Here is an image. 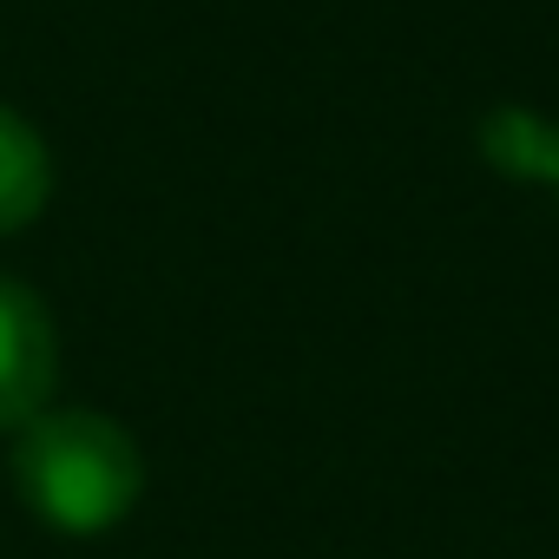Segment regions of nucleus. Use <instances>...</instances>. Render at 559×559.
<instances>
[{"mask_svg": "<svg viewBox=\"0 0 559 559\" xmlns=\"http://www.w3.org/2000/svg\"><path fill=\"white\" fill-rule=\"evenodd\" d=\"M21 507L53 533H106L139 507L145 461L139 441L93 408H40L8 454Z\"/></svg>", "mask_w": 559, "mask_h": 559, "instance_id": "obj_1", "label": "nucleus"}, {"mask_svg": "<svg viewBox=\"0 0 559 559\" xmlns=\"http://www.w3.org/2000/svg\"><path fill=\"white\" fill-rule=\"evenodd\" d=\"M60 382V336L47 304L21 284V276H0V435L27 428Z\"/></svg>", "mask_w": 559, "mask_h": 559, "instance_id": "obj_2", "label": "nucleus"}, {"mask_svg": "<svg viewBox=\"0 0 559 559\" xmlns=\"http://www.w3.org/2000/svg\"><path fill=\"white\" fill-rule=\"evenodd\" d=\"M47 191H53V158H47V139L0 106V237L34 224L47 211Z\"/></svg>", "mask_w": 559, "mask_h": 559, "instance_id": "obj_3", "label": "nucleus"}, {"mask_svg": "<svg viewBox=\"0 0 559 559\" xmlns=\"http://www.w3.org/2000/svg\"><path fill=\"white\" fill-rule=\"evenodd\" d=\"M480 152L493 171L507 178H533V185H552L559 191V126H546L539 112L526 106H500L480 119Z\"/></svg>", "mask_w": 559, "mask_h": 559, "instance_id": "obj_4", "label": "nucleus"}]
</instances>
